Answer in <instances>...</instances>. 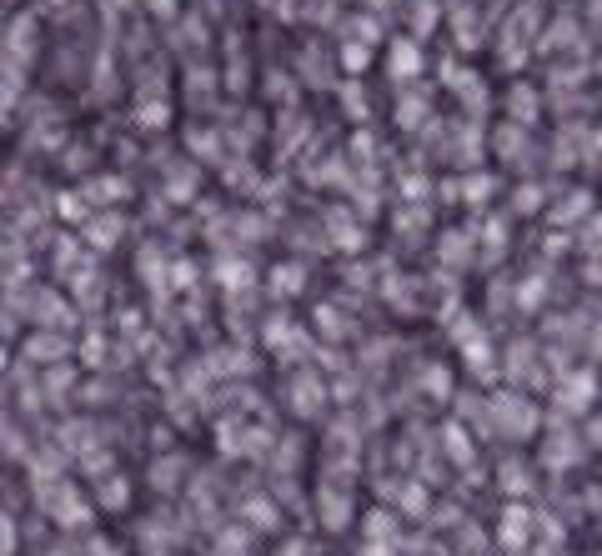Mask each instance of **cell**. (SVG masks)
Masks as SVG:
<instances>
[{
    "label": "cell",
    "mask_w": 602,
    "mask_h": 556,
    "mask_svg": "<svg viewBox=\"0 0 602 556\" xmlns=\"http://www.w3.org/2000/svg\"><path fill=\"white\" fill-rule=\"evenodd\" d=\"M537 41H542V0H517L502 16V36H497V66L517 81L532 61H537Z\"/></svg>",
    "instance_id": "1"
},
{
    "label": "cell",
    "mask_w": 602,
    "mask_h": 556,
    "mask_svg": "<svg viewBox=\"0 0 602 556\" xmlns=\"http://www.w3.org/2000/svg\"><path fill=\"white\" fill-rule=\"evenodd\" d=\"M437 86L457 101V116H472V121H487L492 111H497V101H492V86H487V76L482 71H472L462 56H442L437 61Z\"/></svg>",
    "instance_id": "2"
},
{
    "label": "cell",
    "mask_w": 602,
    "mask_h": 556,
    "mask_svg": "<svg viewBox=\"0 0 602 556\" xmlns=\"http://www.w3.org/2000/svg\"><path fill=\"white\" fill-rule=\"evenodd\" d=\"M41 51V11H11L6 21V106H16V81L26 86V71Z\"/></svg>",
    "instance_id": "3"
},
{
    "label": "cell",
    "mask_w": 602,
    "mask_h": 556,
    "mask_svg": "<svg viewBox=\"0 0 602 556\" xmlns=\"http://www.w3.org/2000/svg\"><path fill=\"white\" fill-rule=\"evenodd\" d=\"M457 46V56H472L487 46V16L477 0H447V26H442Z\"/></svg>",
    "instance_id": "4"
},
{
    "label": "cell",
    "mask_w": 602,
    "mask_h": 556,
    "mask_svg": "<svg viewBox=\"0 0 602 556\" xmlns=\"http://www.w3.org/2000/svg\"><path fill=\"white\" fill-rule=\"evenodd\" d=\"M542 111H547V91H542V86H532L527 76L507 81V91H502V121L537 131V126H542Z\"/></svg>",
    "instance_id": "5"
},
{
    "label": "cell",
    "mask_w": 602,
    "mask_h": 556,
    "mask_svg": "<svg viewBox=\"0 0 602 556\" xmlns=\"http://www.w3.org/2000/svg\"><path fill=\"white\" fill-rule=\"evenodd\" d=\"M492 156H497L507 171H532L542 151H537V141H532V131H527V126L497 121V126H492Z\"/></svg>",
    "instance_id": "6"
},
{
    "label": "cell",
    "mask_w": 602,
    "mask_h": 556,
    "mask_svg": "<svg viewBox=\"0 0 602 556\" xmlns=\"http://www.w3.org/2000/svg\"><path fill=\"white\" fill-rule=\"evenodd\" d=\"M422 71H427V46L412 41L407 31L387 41V81L402 91V86H422Z\"/></svg>",
    "instance_id": "7"
},
{
    "label": "cell",
    "mask_w": 602,
    "mask_h": 556,
    "mask_svg": "<svg viewBox=\"0 0 602 556\" xmlns=\"http://www.w3.org/2000/svg\"><path fill=\"white\" fill-rule=\"evenodd\" d=\"M392 121H397V131H407V136H422V131L437 121L432 86H402V91H397V101H392Z\"/></svg>",
    "instance_id": "8"
},
{
    "label": "cell",
    "mask_w": 602,
    "mask_h": 556,
    "mask_svg": "<svg viewBox=\"0 0 602 556\" xmlns=\"http://www.w3.org/2000/svg\"><path fill=\"white\" fill-rule=\"evenodd\" d=\"M181 91H186V106L206 116V111H221V91L226 86H221V71H211L206 61H191L181 71Z\"/></svg>",
    "instance_id": "9"
},
{
    "label": "cell",
    "mask_w": 602,
    "mask_h": 556,
    "mask_svg": "<svg viewBox=\"0 0 602 556\" xmlns=\"http://www.w3.org/2000/svg\"><path fill=\"white\" fill-rule=\"evenodd\" d=\"M332 71H342V66H337V56H327L317 41H307V46L296 51V81H301V86H312V91H337L342 76H332Z\"/></svg>",
    "instance_id": "10"
},
{
    "label": "cell",
    "mask_w": 602,
    "mask_h": 556,
    "mask_svg": "<svg viewBox=\"0 0 602 556\" xmlns=\"http://www.w3.org/2000/svg\"><path fill=\"white\" fill-rule=\"evenodd\" d=\"M161 196H166L171 206H191V201L201 196V161H191V156L166 161V171H161Z\"/></svg>",
    "instance_id": "11"
},
{
    "label": "cell",
    "mask_w": 602,
    "mask_h": 556,
    "mask_svg": "<svg viewBox=\"0 0 602 556\" xmlns=\"http://www.w3.org/2000/svg\"><path fill=\"white\" fill-rule=\"evenodd\" d=\"M437 191H442V201L487 206V201H492V191H497V176H492V171H467V176H447Z\"/></svg>",
    "instance_id": "12"
},
{
    "label": "cell",
    "mask_w": 602,
    "mask_h": 556,
    "mask_svg": "<svg viewBox=\"0 0 602 556\" xmlns=\"http://www.w3.org/2000/svg\"><path fill=\"white\" fill-rule=\"evenodd\" d=\"M492 416H497V426H502L507 436H532V431H537V406L522 401V396H512V391L492 396Z\"/></svg>",
    "instance_id": "13"
},
{
    "label": "cell",
    "mask_w": 602,
    "mask_h": 556,
    "mask_svg": "<svg viewBox=\"0 0 602 556\" xmlns=\"http://www.w3.org/2000/svg\"><path fill=\"white\" fill-rule=\"evenodd\" d=\"M447 26V0H407V36L412 41H432Z\"/></svg>",
    "instance_id": "14"
},
{
    "label": "cell",
    "mask_w": 602,
    "mask_h": 556,
    "mask_svg": "<svg viewBox=\"0 0 602 556\" xmlns=\"http://www.w3.org/2000/svg\"><path fill=\"white\" fill-rule=\"evenodd\" d=\"M587 141H592V131H587L582 121H562V131L552 136V156H547V161H552L557 171H567V166H577V161L587 156Z\"/></svg>",
    "instance_id": "15"
},
{
    "label": "cell",
    "mask_w": 602,
    "mask_h": 556,
    "mask_svg": "<svg viewBox=\"0 0 602 556\" xmlns=\"http://www.w3.org/2000/svg\"><path fill=\"white\" fill-rule=\"evenodd\" d=\"M186 151L201 166H226V131L221 126H186Z\"/></svg>",
    "instance_id": "16"
},
{
    "label": "cell",
    "mask_w": 602,
    "mask_h": 556,
    "mask_svg": "<svg viewBox=\"0 0 602 556\" xmlns=\"http://www.w3.org/2000/svg\"><path fill=\"white\" fill-rule=\"evenodd\" d=\"M176 121V101L171 96H136L131 101V126L136 131H166Z\"/></svg>",
    "instance_id": "17"
},
{
    "label": "cell",
    "mask_w": 602,
    "mask_h": 556,
    "mask_svg": "<svg viewBox=\"0 0 602 556\" xmlns=\"http://www.w3.org/2000/svg\"><path fill=\"white\" fill-rule=\"evenodd\" d=\"M81 196L91 201V211H116V206L131 196V181L116 176V171H106V176H91V181L81 186Z\"/></svg>",
    "instance_id": "18"
},
{
    "label": "cell",
    "mask_w": 602,
    "mask_h": 556,
    "mask_svg": "<svg viewBox=\"0 0 602 556\" xmlns=\"http://www.w3.org/2000/svg\"><path fill=\"white\" fill-rule=\"evenodd\" d=\"M221 86H226L231 96H246V86H251V66H246V41H241L236 31H226V66H221Z\"/></svg>",
    "instance_id": "19"
},
{
    "label": "cell",
    "mask_w": 602,
    "mask_h": 556,
    "mask_svg": "<svg viewBox=\"0 0 602 556\" xmlns=\"http://www.w3.org/2000/svg\"><path fill=\"white\" fill-rule=\"evenodd\" d=\"M332 96H337V106H342V116H347V121H352L357 131H362V126L372 121V96H367V81H347V76H342Z\"/></svg>",
    "instance_id": "20"
},
{
    "label": "cell",
    "mask_w": 602,
    "mask_h": 556,
    "mask_svg": "<svg viewBox=\"0 0 602 556\" xmlns=\"http://www.w3.org/2000/svg\"><path fill=\"white\" fill-rule=\"evenodd\" d=\"M337 41H362V46L382 51V16H372V11L342 16V21H337Z\"/></svg>",
    "instance_id": "21"
},
{
    "label": "cell",
    "mask_w": 602,
    "mask_h": 556,
    "mask_svg": "<svg viewBox=\"0 0 602 556\" xmlns=\"http://www.w3.org/2000/svg\"><path fill=\"white\" fill-rule=\"evenodd\" d=\"M121 231H126V216H121V211H96V216L86 221V236H81V241H86L91 251H111V246L121 241Z\"/></svg>",
    "instance_id": "22"
},
{
    "label": "cell",
    "mask_w": 602,
    "mask_h": 556,
    "mask_svg": "<svg viewBox=\"0 0 602 556\" xmlns=\"http://www.w3.org/2000/svg\"><path fill=\"white\" fill-rule=\"evenodd\" d=\"M171 46H176L186 61H196V56L211 46V31H206V21H201V16H181V26L171 31Z\"/></svg>",
    "instance_id": "23"
},
{
    "label": "cell",
    "mask_w": 602,
    "mask_h": 556,
    "mask_svg": "<svg viewBox=\"0 0 602 556\" xmlns=\"http://www.w3.org/2000/svg\"><path fill=\"white\" fill-rule=\"evenodd\" d=\"M327 231H332V241H337L342 251H362V246H367L362 221H357L352 211H342V206H332V211H327Z\"/></svg>",
    "instance_id": "24"
},
{
    "label": "cell",
    "mask_w": 602,
    "mask_h": 556,
    "mask_svg": "<svg viewBox=\"0 0 602 556\" xmlns=\"http://www.w3.org/2000/svg\"><path fill=\"white\" fill-rule=\"evenodd\" d=\"M557 401H562L567 411H587V406L597 401V376H592V371H567Z\"/></svg>",
    "instance_id": "25"
},
{
    "label": "cell",
    "mask_w": 602,
    "mask_h": 556,
    "mask_svg": "<svg viewBox=\"0 0 602 556\" xmlns=\"http://www.w3.org/2000/svg\"><path fill=\"white\" fill-rule=\"evenodd\" d=\"M372 61H377V51H372V46H362V41H337V66H342V76H347V81H367Z\"/></svg>",
    "instance_id": "26"
},
{
    "label": "cell",
    "mask_w": 602,
    "mask_h": 556,
    "mask_svg": "<svg viewBox=\"0 0 602 556\" xmlns=\"http://www.w3.org/2000/svg\"><path fill=\"white\" fill-rule=\"evenodd\" d=\"M547 216H552V226H582V221L592 216V191H587V186L567 191V196H562Z\"/></svg>",
    "instance_id": "27"
},
{
    "label": "cell",
    "mask_w": 602,
    "mask_h": 556,
    "mask_svg": "<svg viewBox=\"0 0 602 556\" xmlns=\"http://www.w3.org/2000/svg\"><path fill=\"white\" fill-rule=\"evenodd\" d=\"M26 356H31V361H46V366H66L71 341H66L61 331H36V336L26 341Z\"/></svg>",
    "instance_id": "28"
},
{
    "label": "cell",
    "mask_w": 602,
    "mask_h": 556,
    "mask_svg": "<svg viewBox=\"0 0 602 556\" xmlns=\"http://www.w3.org/2000/svg\"><path fill=\"white\" fill-rule=\"evenodd\" d=\"M317 506H322V526H327V531H347V526H352V496H347V491H332V486H327V491L317 496Z\"/></svg>",
    "instance_id": "29"
},
{
    "label": "cell",
    "mask_w": 602,
    "mask_h": 556,
    "mask_svg": "<svg viewBox=\"0 0 602 556\" xmlns=\"http://www.w3.org/2000/svg\"><path fill=\"white\" fill-rule=\"evenodd\" d=\"M286 401H291V411H301V416H317L327 396H322V381H317V376H291V396H286Z\"/></svg>",
    "instance_id": "30"
},
{
    "label": "cell",
    "mask_w": 602,
    "mask_h": 556,
    "mask_svg": "<svg viewBox=\"0 0 602 556\" xmlns=\"http://www.w3.org/2000/svg\"><path fill=\"white\" fill-rule=\"evenodd\" d=\"M51 506H56V511H51V516H56V521H61V526H86V521H91V506H86V501H81V496H76V491H71V486H61V491H56V501H51Z\"/></svg>",
    "instance_id": "31"
},
{
    "label": "cell",
    "mask_w": 602,
    "mask_h": 556,
    "mask_svg": "<svg viewBox=\"0 0 602 556\" xmlns=\"http://www.w3.org/2000/svg\"><path fill=\"white\" fill-rule=\"evenodd\" d=\"M91 71H96V76H91V96H96V101H111V96H116V61H111V51H101Z\"/></svg>",
    "instance_id": "32"
},
{
    "label": "cell",
    "mask_w": 602,
    "mask_h": 556,
    "mask_svg": "<svg viewBox=\"0 0 602 556\" xmlns=\"http://www.w3.org/2000/svg\"><path fill=\"white\" fill-rule=\"evenodd\" d=\"M527 526H532V521H527V506H507V511H502V546L517 551V546L527 541Z\"/></svg>",
    "instance_id": "33"
},
{
    "label": "cell",
    "mask_w": 602,
    "mask_h": 556,
    "mask_svg": "<svg viewBox=\"0 0 602 556\" xmlns=\"http://www.w3.org/2000/svg\"><path fill=\"white\" fill-rule=\"evenodd\" d=\"M397 191H402V201H407V206H427L432 181H427V171H402V176H397Z\"/></svg>",
    "instance_id": "34"
},
{
    "label": "cell",
    "mask_w": 602,
    "mask_h": 556,
    "mask_svg": "<svg viewBox=\"0 0 602 556\" xmlns=\"http://www.w3.org/2000/svg\"><path fill=\"white\" fill-rule=\"evenodd\" d=\"M56 216H61V221H76V226H86L96 211H91V201H86L81 191H61V196H56Z\"/></svg>",
    "instance_id": "35"
},
{
    "label": "cell",
    "mask_w": 602,
    "mask_h": 556,
    "mask_svg": "<svg viewBox=\"0 0 602 556\" xmlns=\"http://www.w3.org/2000/svg\"><path fill=\"white\" fill-rule=\"evenodd\" d=\"M301 286H307V266L286 261V266H276V271H271V291H276V296H296Z\"/></svg>",
    "instance_id": "36"
},
{
    "label": "cell",
    "mask_w": 602,
    "mask_h": 556,
    "mask_svg": "<svg viewBox=\"0 0 602 556\" xmlns=\"http://www.w3.org/2000/svg\"><path fill=\"white\" fill-rule=\"evenodd\" d=\"M347 156H352V161H357L362 171H377V156H382V151H377V136H372V131L362 126V131L352 136V146H347Z\"/></svg>",
    "instance_id": "37"
},
{
    "label": "cell",
    "mask_w": 602,
    "mask_h": 556,
    "mask_svg": "<svg viewBox=\"0 0 602 556\" xmlns=\"http://www.w3.org/2000/svg\"><path fill=\"white\" fill-rule=\"evenodd\" d=\"M547 206V191L537 186V181H522L517 191H512V211L517 216H532V211H542Z\"/></svg>",
    "instance_id": "38"
},
{
    "label": "cell",
    "mask_w": 602,
    "mask_h": 556,
    "mask_svg": "<svg viewBox=\"0 0 602 556\" xmlns=\"http://www.w3.org/2000/svg\"><path fill=\"white\" fill-rule=\"evenodd\" d=\"M96 501H101L106 511H126V501H131L126 476H106V486H96Z\"/></svg>",
    "instance_id": "39"
},
{
    "label": "cell",
    "mask_w": 602,
    "mask_h": 556,
    "mask_svg": "<svg viewBox=\"0 0 602 556\" xmlns=\"http://www.w3.org/2000/svg\"><path fill=\"white\" fill-rule=\"evenodd\" d=\"M467 256H472V231H462V226L447 231V236H442V261L457 266V261H467Z\"/></svg>",
    "instance_id": "40"
},
{
    "label": "cell",
    "mask_w": 602,
    "mask_h": 556,
    "mask_svg": "<svg viewBox=\"0 0 602 556\" xmlns=\"http://www.w3.org/2000/svg\"><path fill=\"white\" fill-rule=\"evenodd\" d=\"M71 386H76V371H71V366H51V371H46V396H51V401H66Z\"/></svg>",
    "instance_id": "41"
},
{
    "label": "cell",
    "mask_w": 602,
    "mask_h": 556,
    "mask_svg": "<svg viewBox=\"0 0 602 556\" xmlns=\"http://www.w3.org/2000/svg\"><path fill=\"white\" fill-rule=\"evenodd\" d=\"M216 276H221V286H226V291L251 286V266H246V261H221V266H216Z\"/></svg>",
    "instance_id": "42"
},
{
    "label": "cell",
    "mask_w": 602,
    "mask_h": 556,
    "mask_svg": "<svg viewBox=\"0 0 602 556\" xmlns=\"http://www.w3.org/2000/svg\"><path fill=\"white\" fill-rule=\"evenodd\" d=\"M427 221H432V216H427V206H402V211H397V231H402V236L427 231Z\"/></svg>",
    "instance_id": "43"
},
{
    "label": "cell",
    "mask_w": 602,
    "mask_h": 556,
    "mask_svg": "<svg viewBox=\"0 0 602 556\" xmlns=\"http://www.w3.org/2000/svg\"><path fill=\"white\" fill-rule=\"evenodd\" d=\"M542 456H547V466H567V461L577 456V446H572V441H567V436L557 431V436H552V441L542 446Z\"/></svg>",
    "instance_id": "44"
},
{
    "label": "cell",
    "mask_w": 602,
    "mask_h": 556,
    "mask_svg": "<svg viewBox=\"0 0 602 556\" xmlns=\"http://www.w3.org/2000/svg\"><path fill=\"white\" fill-rule=\"evenodd\" d=\"M482 241H487V256H497V251L507 246V221L487 216V221H482Z\"/></svg>",
    "instance_id": "45"
},
{
    "label": "cell",
    "mask_w": 602,
    "mask_h": 556,
    "mask_svg": "<svg viewBox=\"0 0 602 556\" xmlns=\"http://www.w3.org/2000/svg\"><path fill=\"white\" fill-rule=\"evenodd\" d=\"M447 451H452V461H472V441H467V431L462 426H447Z\"/></svg>",
    "instance_id": "46"
},
{
    "label": "cell",
    "mask_w": 602,
    "mask_h": 556,
    "mask_svg": "<svg viewBox=\"0 0 602 556\" xmlns=\"http://www.w3.org/2000/svg\"><path fill=\"white\" fill-rule=\"evenodd\" d=\"M141 6H146V16H151V21H166V26L181 16V0H141Z\"/></svg>",
    "instance_id": "47"
},
{
    "label": "cell",
    "mask_w": 602,
    "mask_h": 556,
    "mask_svg": "<svg viewBox=\"0 0 602 556\" xmlns=\"http://www.w3.org/2000/svg\"><path fill=\"white\" fill-rule=\"evenodd\" d=\"M136 6V0H96V11H101V21L106 26H121V16Z\"/></svg>",
    "instance_id": "48"
},
{
    "label": "cell",
    "mask_w": 602,
    "mask_h": 556,
    "mask_svg": "<svg viewBox=\"0 0 602 556\" xmlns=\"http://www.w3.org/2000/svg\"><path fill=\"white\" fill-rule=\"evenodd\" d=\"M582 246H587V251H602V216H587V221H582Z\"/></svg>",
    "instance_id": "49"
},
{
    "label": "cell",
    "mask_w": 602,
    "mask_h": 556,
    "mask_svg": "<svg viewBox=\"0 0 602 556\" xmlns=\"http://www.w3.org/2000/svg\"><path fill=\"white\" fill-rule=\"evenodd\" d=\"M582 166H587V171H602V126L592 131V141H587V156H582Z\"/></svg>",
    "instance_id": "50"
},
{
    "label": "cell",
    "mask_w": 602,
    "mask_h": 556,
    "mask_svg": "<svg viewBox=\"0 0 602 556\" xmlns=\"http://www.w3.org/2000/svg\"><path fill=\"white\" fill-rule=\"evenodd\" d=\"M196 281V266L191 261H171V286H191Z\"/></svg>",
    "instance_id": "51"
},
{
    "label": "cell",
    "mask_w": 602,
    "mask_h": 556,
    "mask_svg": "<svg viewBox=\"0 0 602 556\" xmlns=\"http://www.w3.org/2000/svg\"><path fill=\"white\" fill-rule=\"evenodd\" d=\"M502 481H507V491H522V486H527V476H522V461H507V466H502Z\"/></svg>",
    "instance_id": "52"
},
{
    "label": "cell",
    "mask_w": 602,
    "mask_h": 556,
    "mask_svg": "<svg viewBox=\"0 0 602 556\" xmlns=\"http://www.w3.org/2000/svg\"><path fill=\"white\" fill-rule=\"evenodd\" d=\"M537 301H542V276H532V281L522 286V311H532Z\"/></svg>",
    "instance_id": "53"
},
{
    "label": "cell",
    "mask_w": 602,
    "mask_h": 556,
    "mask_svg": "<svg viewBox=\"0 0 602 556\" xmlns=\"http://www.w3.org/2000/svg\"><path fill=\"white\" fill-rule=\"evenodd\" d=\"M91 556H121V551H116L111 541H91Z\"/></svg>",
    "instance_id": "54"
},
{
    "label": "cell",
    "mask_w": 602,
    "mask_h": 556,
    "mask_svg": "<svg viewBox=\"0 0 602 556\" xmlns=\"http://www.w3.org/2000/svg\"><path fill=\"white\" fill-rule=\"evenodd\" d=\"M71 0H41V11H66Z\"/></svg>",
    "instance_id": "55"
}]
</instances>
